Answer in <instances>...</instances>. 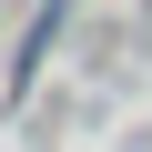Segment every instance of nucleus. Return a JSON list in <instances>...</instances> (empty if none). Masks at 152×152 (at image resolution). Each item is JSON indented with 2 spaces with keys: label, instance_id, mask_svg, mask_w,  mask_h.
I'll list each match as a JSON object with an SVG mask.
<instances>
[{
  "label": "nucleus",
  "instance_id": "1",
  "mask_svg": "<svg viewBox=\"0 0 152 152\" xmlns=\"http://www.w3.org/2000/svg\"><path fill=\"white\" fill-rule=\"evenodd\" d=\"M61 20H71V0H51V10L31 20V41H20V61H10V91H31V71L51 61V41H61Z\"/></svg>",
  "mask_w": 152,
  "mask_h": 152
}]
</instances>
